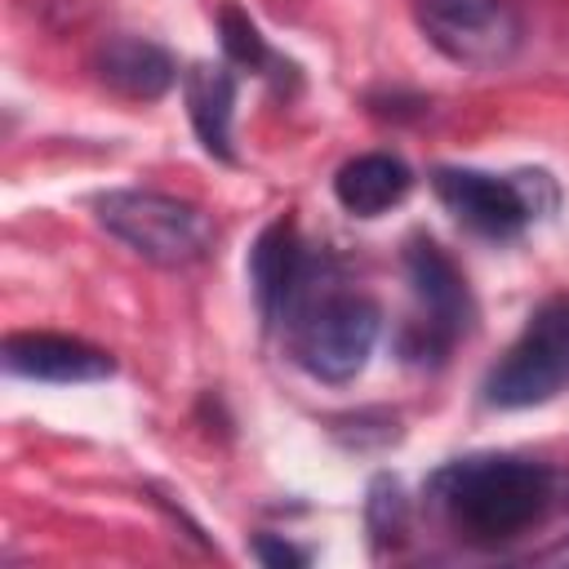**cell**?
I'll return each instance as SVG.
<instances>
[{"label":"cell","mask_w":569,"mask_h":569,"mask_svg":"<svg viewBox=\"0 0 569 569\" xmlns=\"http://www.w3.org/2000/svg\"><path fill=\"white\" fill-rule=\"evenodd\" d=\"M253 556L262 560V565H271V569H298V565H307V551H298V547H289V542H280V538H271V533H258L253 538Z\"/></svg>","instance_id":"15"},{"label":"cell","mask_w":569,"mask_h":569,"mask_svg":"<svg viewBox=\"0 0 569 569\" xmlns=\"http://www.w3.org/2000/svg\"><path fill=\"white\" fill-rule=\"evenodd\" d=\"M556 498L542 462L511 453H476L431 476V502L471 542H507L533 529Z\"/></svg>","instance_id":"1"},{"label":"cell","mask_w":569,"mask_h":569,"mask_svg":"<svg viewBox=\"0 0 569 569\" xmlns=\"http://www.w3.org/2000/svg\"><path fill=\"white\" fill-rule=\"evenodd\" d=\"M98 222L129 244L138 258L156 267H191L213 249V222L191 200L147 191V187H120L98 196Z\"/></svg>","instance_id":"3"},{"label":"cell","mask_w":569,"mask_h":569,"mask_svg":"<svg viewBox=\"0 0 569 569\" xmlns=\"http://www.w3.org/2000/svg\"><path fill=\"white\" fill-rule=\"evenodd\" d=\"M4 369L31 382H102L116 373V360L102 347H89L67 333H9L4 338Z\"/></svg>","instance_id":"9"},{"label":"cell","mask_w":569,"mask_h":569,"mask_svg":"<svg viewBox=\"0 0 569 569\" xmlns=\"http://www.w3.org/2000/svg\"><path fill=\"white\" fill-rule=\"evenodd\" d=\"M413 187V173L400 156L391 151H369V156H356L347 160L338 173H333V196L347 213L356 218H378L387 209H396Z\"/></svg>","instance_id":"11"},{"label":"cell","mask_w":569,"mask_h":569,"mask_svg":"<svg viewBox=\"0 0 569 569\" xmlns=\"http://www.w3.org/2000/svg\"><path fill=\"white\" fill-rule=\"evenodd\" d=\"M218 31H222V53L231 67H249V71H262V67H276L262 31L249 22V13H240L236 4H227L218 13Z\"/></svg>","instance_id":"13"},{"label":"cell","mask_w":569,"mask_h":569,"mask_svg":"<svg viewBox=\"0 0 569 569\" xmlns=\"http://www.w3.org/2000/svg\"><path fill=\"white\" fill-rule=\"evenodd\" d=\"M405 276L418 302V316L405 329V356L418 365H436L449 356V347L467 333L471 325V293L462 271L431 244V240H413L405 249Z\"/></svg>","instance_id":"6"},{"label":"cell","mask_w":569,"mask_h":569,"mask_svg":"<svg viewBox=\"0 0 569 569\" xmlns=\"http://www.w3.org/2000/svg\"><path fill=\"white\" fill-rule=\"evenodd\" d=\"M316 258H307L298 227L289 218L271 222L253 249H249V280H253V298L267 325H284L293 316V307L302 302V293L316 284Z\"/></svg>","instance_id":"8"},{"label":"cell","mask_w":569,"mask_h":569,"mask_svg":"<svg viewBox=\"0 0 569 569\" xmlns=\"http://www.w3.org/2000/svg\"><path fill=\"white\" fill-rule=\"evenodd\" d=\"M293 360L320 382H351L382 333V316L365 293L311 284L284 320Z\"/></svg>","instance_id":"2"},{"label":"cell","mask_w":569,"mask_h":569,"mask_svg":"<svg viewBox=\"0 0 569 569\" xmlns=\"http://www.w3.org/2000/svg\"><path fill=\"white\" fill-rule=\"evenodd\" d=\"M418 27L462 67H498L520 44V22L502 0H418Z\"/></svg>","instance_id":"7"},{"label":"cell","mask_w":569,"mask_h":569,"mask_svg":"<svg viewBox=\"0 0 569 569\" xmlns=\"http://www.w3.org/2000/svg\"><path fill=\"white\" fill-rule=\"evenodd\" d=\"M431 187L462 227L489 240H511L533 218H547L556 209V187L538 169L502 173V178L480 169H436Z\"/></svg>","instance_id":"5"},{"label":"cell","mask_w":569,"mask_h":569,"mask_svg":"<svg viewBox=\"0 0 569 569\" xmlns=\"http://www.w3.org/2000/svg\"><path fill=\"white\" fill-rule=\"evenodd\" d=\"M187 116L200 138V147L218 160H236L231 151V116H236V76L222 62H196L182 76Z\"/></svg>","instance_id":"12"},{"label":"cell","mask_w":569,"mask_h":569,"mask_svg":"<svg viewBox=\"0 0 569 569\" xmlns=\"http://www.w3.org/2000/svg\"><path fill=\"white\" fill-rule=\"evenodd\" d=\"M365 520H369V533L373 542H396L405 533V520H409V507H405V493L391 476H378L369 485V502H365Z\"/></svg>","instance_id":"14"},{"label":"cell","mask_w":569,"mask_h":569,"mask_svg":"<svg viewBox=\"0 0 569 569\" xmlns=\"http://www.w3.org/2000/svg\"><path fill=\"white\" fill-rule=\"evenodd\" d=\"M93 76L129 102H156L178 80V67L156 40L120 31V36H107L93 49Z\"/></svg>","instance_id":"10"},{"label":"cell","mask_w":569,"mask_h":569,"mask_svg":"<svg viewBox=\"0 0 569 569\" xmlns=\"http://www.w3.org/2000/svg\"><path fill=\"white\" fill-rule=\"evenodd\" d=\"M569 387V293L547 298L525 320L520 338L485 378V400L498 409L547 405Z\"/></svg>","instance_id":"4"}]
</instances>
